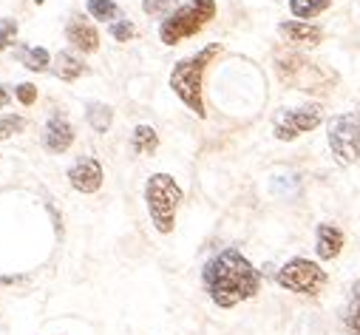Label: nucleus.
<instances>
[{
    "label": "nucleus",
    "instance_id": "obj_1",
    "mask_svg": "<svg viewBox=\"0 0 360 335\" xmlns=\"http://www.w3.org/2000/svg\"><path fill=\"white\" fill-rule=\"evenodd\" d=\"M202 284L219 310H233L250 301L261 290V270L241 253L238 247H224L202 267Z\"/></svg>",
    "mask_w": 360,
    "mask_h": 335
},
{
    "label": "nucleus",
    "instance_id": "obj_2",
    "mask_svg": "<svg viewBox=\"0 0 360 335\" xmlns=\"http://www.w3.org/2000/svg\"><path fill=\"white\" fill-rule=\"evenodd\" d=\"M221 54V43H210L205 49H199L196 54L185 57V60H179L170 71V89L173 94L185 103V108H191L199 120L207 117V108H205V71L207 65Z\"/></svg>",
    "mask_w": 360,
    "mask_h": 335
},
{
    "label": "nucleus",
    "instance_id": "obj_3",
    "mask_svg": "<svg viewBox=\"0 0 360 335\" xmlns=\"http://www.w3.org/2000/svg\"><path fill=\"white\" fill-rule=\"evenodd\" d=\"M216 12V0H185L182 6L159 23V40L165 46H179L188 37H196L207 23H213Z\"/></svg>",
    "mask_w": 360,
    "mask_h": 335
},
{
    "label": "nucleus",
    "instance_id": "obj_4",
    "mask_svg": "<svg viewBox=\"0 0 360 335\" xmlns=\"http://www.w3.org/2000/svg\"><path fill=\"white\" fill-rule=\"evenodd\" d=\"M185 199V191L179 188V182L170 174H153L145 182V205L148 216L156 227V233L170 236L176 227V210Z\"/></svg>",
    "mask_w": 360,
    "mask_h": 335
},
{
    "label": "nucleus",
    "instance_id": "obj_5",
    "mask_svg": "<svg viewBox=\"0 0 360 335\" xmlns=\"http://www.w3.org/2000/svg\"><path fill=\"white\" fill-rule=\"evenodd\" d=\"M276 74L284 86L290 89H304V91H315L323 89V80L335 82V71H326L323 65H318L315 60L304 57L301 51H281L276 54Z\"/></svg>",
    "mask_w": 360,
    "mask_h": 335
},
{
    "label": "nucleus",
    "instance_id": "obj_6",
    "mask_svg": "<svg viewBox=\"0 0 360 335\" xmlns=\"http://www.w3.org/2000/svg\"><path fill=\"white\" fill-rule=\"evenodd\" d=\"M276 284L287 293H295V296H321L323 287L329 284V273L321 267V262L315 259H304V256H295L290 259L278 273H276Z\"/></svg>",
    "mask_w": 360,
    "mask_h": 335
},
{
    "label": "nucleus",
    "instance_id": "obj_7",
    "mask_svg": "<svg viewBox=\"0 0 360 335\" xmlns=\"http://www.w3.org/2000/svg\"><path fill=\"white\" fill-rule=\"evenodd\" d=\"M326 142L338 165H354L360 159V111L332 117L326 122Z\"/></svg>",
    "mask_w": 360,
    "mask_h": 335
},
{
    "label": "nucleus",
    "instance_id": "obj_8",
    "mask_svg": "<svg viewBox=\"0 0 360 335\" xmlns=\"http://www.w3.org/2000/svg\"><path fill=\"white\" fill-rule=\"evenodd\" d=\"M326 120V108L321 103H304V106H290L281 108L273 120V134L278 142H295L298 137L321 128Z\"/></svg>",
    "mask_w": 360,
    "mask_h": 335
},
{
    "label": "nucleus",
    "instance_id": "obj_9",
    "mask_svg": "<svg viewBox=\"0 0 360 335\" xmlns=\"http://www.w3.org/2000/svg\"><path fill=\"white\" fill-rule=\"evenodd\" d=\"M103 179H105L103 165L94 156H79L68 168V182H71V188L77 194H97L103 188Z\"/></svg>",
    "mask_w": 360,
    "mask_h": 335
},
{
    "label": "nucleus",
    "instance_id": "obj_10",
    "mask_svg": "<svg viewBox=\"0 0 360 335\" xmlns=\"http://www.w3.org/2000/svg\"><path fill=\"white\" fill-rule=\"evenodd\" d=\"M278 34L287 46H292L298 51L301 49H315V46L323 43V29L312 20H295V18L284 20V23H278Z\"/></svg>",
    "mask_w": 360,
    "mask_h": 335
},
{
    "label": "nucleus",
    "instance_id": "obj_11",
    "mask_svg": "<svg viewBox=\"0 0 360 335\" xmlns=\"http://www.w3.org/2000/svg\"><path fill=\"white\" fill-rule=\"evenodd\" d=\"M346 247V233L335 222H321L315 227V256L321 262H335Z\"/></svg>",
    "mask_w": 360,
    "mask_h": 335
},
{
    "label": "nucleus",
    "instance_id": "obj_12",
    "mask_svg": "<svg viewBox=\"0 0 360 335\" xmlns=\"http://www.w3.org/2000/svg\"><path fill=\"white\" fill-rule=\"evenodd\" d=\"M65 40L79 54H94L100 49V32L88 18H71L65 26Z\"/></svg>",
    "mask_w": 360,
    "mask_h": 335
},
{
    "label": "nucleus",
    "instance_id": "obj_13",
    "mask_svg": "<svg viewBox=\"0 0 360 335\" xmlns=\"http://www.w3.org/2000/svg\"><path fill=\"white\" fill-rule=\"evenodd\" d=\"M43 145L51 153H65L74 145V125L63 114L49 117V122L43 125Z\"/></svg>",
    "mask_w": 360,
    "mask_h": 335
},
{
    "label": "nucleus",
    "instance_id": "obj_14",
    "mask_svg": "<svg viewBox=\"0 0 360 335\" xmlns=\"http://www.w3.org/2000/svg\"><path fill=\"white\" fill-rule=\"evenodd\" d=\"M51 71H54V77H60L63 82H74V80H79V77L88 71V65H85L77 54H71V51H60V54L54 57Z\"/></svg>",
    "mask_w": 360,
    "mask_h": 335
},
{
    "label": "nucleus",
    "instance_id": "obj_15",
    "mask_svg": "<svg viewBox=\"0 0 360 335\" xmlns=\"http://www.w3.org/2000/svg\"><path fill=\"white\" fill-rule=\"evenodd\" d=\"M343 327L349 335H360V279H354L349 287V298L343 307Z\"/></svg>",
    "mask_w": 360,
    "mask_h": 335
},
{
    "label": "nucleus",
    "instance_id": "obj_16",
    "mask_svg": "<svg viewBox=\"0 0 360 335\" xmlns=\"http://www.w3.org/2000/svg\"><path fill=\"white\" fill-rule=\"evenodd\" d=\"M156 148H159V134H156V128L153 125H136L134 128V134H131V151L134 153H142V156H150V153H156Z\"/></svg>",
    "mask_w": 360,
    "mask_h": 335
},
{
    "label": "nucleus",
    "instance_id": "obj_17",
    "mask_svg": "<svg viewBox=\"0 0 360 335\" xmlns=\"http://www.w3.org/2000/svg\"><path fill=\"white\" fill-rule=\"evenodd\" d=\"M88 18H94V20H100V23H117L120 18H122V9L114 4V0H88Z\"/></svg>",
    "mask_w": 360,
    "mask_h": 335
},
{
    "label": "nucleus",
    "instance_id": "obj_18",
    "mask_svg": "<svg viewBox=\"0 0 360 335\" xmlns=\"http://www.w3.org/2000/svg\"><path fill=\"white\" fill-rule=\"evenodd\" d=\"M85 120L97 134H105L111 128V122H114V108L105 106V103H91L85 108Z\"/></svg>",
    "mask_w": 360,
    "mask_h": 335
},
{
    "label": "nucleus",
    "instance_id": "obj_19",
    "mask_svg": "<svg viewBox=\"0 0 360 335\" xmlns=\"http://www.w3.org/2000/svg\"><path fill=\"white\" fill-rule=\"evenodd\" d=\"M332 6V0H290V15L295 20H312Z\"/></svg>",
    "mask_w": 360,
    "mask_h": 335
},
{
    "label": "nucleus",
    "instance_id": "obj_20",
    "mask_svg": "<svg viewBox=\"0 0 360 335\" xmlns=\"http://www.w3.org/2000/svg\"><path fill=\"white\" fill-rule=\"evenodd\" d=\"M51 63H54V57L43 49V46H29L26 51H23V65L29 68V71H49L51 68Z\"/></svg>",
    "mask_w": 360,
    "mask_h": 335
},
{
    "label": "nucleus",
    "instance_id": "obj_21",
    "mask_svg": "<svg viewBox=\"0 0 360 335\" xmlns=\"http://www.w3.org/2000/svg\"><path fill=\"white\" fill-rule=\"evenodd\" d=\"M179 6H182L179 0H142V12L150 15V18H162V20H165L170 12H176Z\"/></svg>",
    "mask_w": 360,
    "mask_h": 335
},
{
    "label": "nucleus",
    "instance_id": "obj_22",
    "mask_svg": "<svg viewBox=\"0 0 360 335\" xmlns=\"http://www.w3.org/2000/svg\"><path fill=\"white\" fill-rule=\"evenodd\" d=\"M18 32H20V26L15 18H0V54L18 43Z\"/></svg>",
    "mask_w": 360,
    "mask_h": 335
},
{
    "label": "nucleus",
    "instance_id": "obj_23",
    "mask_svg": "<svg viewBox=\"0 0 360 335\" xmlns=\"http://www.w3.org/2000/svg\"><path fill=\"white\" fill-rule=\"evenodd\" d=\"M26 128V120L20 114H6L4 120H0V142H6L12 139L15 134H20Z\"/></svg>",
    "mask_w": 360,
    "mask_h": 335
},
{
    "label": "nucleus",
    "instance_id": "obj_24",
    "mask_svg": "<svg viewBox=\"0 0 360 335\" xmlns=\"http://www.w3.org/2000/svg\"><path fill=\"white\" fill-rule=\"evenodd\" d=\"M108 32H111V37H114L117 43H128V40H134V37H136V26H134L128 18H120L117 23H111V26H108Z\"/></svg>",
    "mask_w": 360,
    "mask_h": 335
},
{
    "label": "nucleus",
    "instance_id": "obj_25",
    "mask_svg": "<svg viewBox=\"0 0 360 335\" xmlns=\"http://www.w3.org/2000/svg\"><path fill=\"white\" fill-rule=\"evenodd\" d=\"M15 97L23 106H34L37 103V86H32V82H20V86H15Z\"/></svg>",
    "mask_w": 360,
    "mask_h": 335
},
{
    "label": "nucleus",
    "instance_id": "obj_26",
    "mask_svg": "<svg viewBox=\"0 0 360 335\" xmlns=\"http://www.w3.org/2000/svg\"><path fill=\"white\" fill-rule=\"evenodd\" d=\"M23 282H29L26 276H0V284H23Z\"/></svg>",
    "mask_w": 360,
    "mask_h": 335
},
{
    "label": "nucleus",
    "instance_id": "obj_27",
    "mask_svg": "<svg viewBox=\"0 0 360 335\" xmlns=\"http://www.w3.org/2000/svg\"><path fill=\"white\" fill-rule=\"evenodd\" d=\"M9 97H12V94H9L4 86H0V108H6V106H9Z\"/></svg>",
    "mask_w": 360,
    "mask_h": 335
},
{
    "label": "nucleus",
    "instance_id": "obj_28",
    "mask_svg": "<svg viewBox=\"0 0 360 335\" xmlns=\"http://www.w3.org/2000/svg\"><path fill=\"white\" fill-rule=\"evenodd\" d=\"M357 111H360V108H357Z\"/></svg>",
    "mask_w": 360,
    "mask_h": 335
}]
</instances>
